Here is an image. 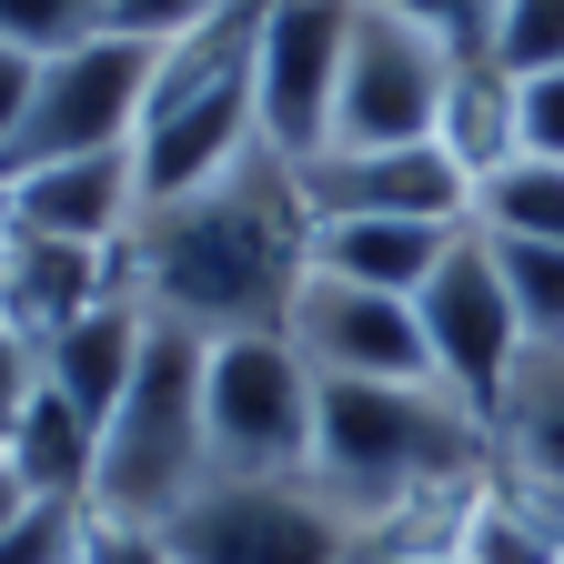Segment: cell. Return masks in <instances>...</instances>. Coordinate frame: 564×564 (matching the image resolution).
I'll return each mask as SVG.
<instances>
[{
  "label": "cell",
  "mask_w": 564,
  "mask_h": 564,
  "mask_svg": "<svg viewBox=\"0 0 564 564\" xmlns=\"http://www.w3.org/2000/svg\"><path fill=\"white\" fill-rule=\"evenodd\" d=\"M313 272V212L293 162L252 152L242 172L202 182L182 202H152L141 232L121 242V282L141 293V313L202 333V343H242V333H282Z\"/></svg>",
  "instance_id": "cell-1"
},
{
  "label": "cell",
  "mask_w": 564,
  "mask_h": 564,
  "mask_svg": "<svg viewBox=\"0 0 564 564\" xmlns=\"http://www.w3.org/2000/svg\"><path fill=\"white\" fill-rule=\"evenodd\" d=\"M252 61H262V0L223 11L212 31H182L162 41L152 61V101H141V212L152 202H182L202 182H223L262 152V111H252Z\"/></svg>",
  "instance_id": "cell-2"
},
{
  "label": "cell",
  "mask_w": 564,
  "mask_h": 564,
  "mask_svg": "<svg viewBox=\"0 0 564 564\" xmlns=\"http://www.w3.org/2000/svg\"><path fill=\"white\" fill-rule=\"evenodd\" d=\"M202 373H212V343L152 323V352L121 393V413L101 423V484H91V514L101 524H141L162 534L192 494L212 484V434H202Z\"/></svg>",
  "instance_id": "cell-3"
},
{
  "label": "cell",
  "mask_w": 564,
  "mask_h": 564,
  "mask_svg": "<svg viewBox=\"0 0 564 564\" xmlns=\"http://www.w3.org/2000/svg\"><path fill=\"white\" fill-rule=\"evenodd\" d=\"M162 564H373V534L313 474H272V484L212 474L162 524Z\"/></svg>",
  "instance_id": "cell-4"
},
{
  "label": "cell",
  "mask_w": 564,
  "mask_h": 564,
  "mask_svg": "<svg viewBox=\"0 0 564 564\" xmlns=\"http://www.w3.org/2000/svg\"><path fill=\"white\" fill-rule=\"evenodd\" d=\"M152 41H82V51H61L41 61V82H31V111L11 131V152H0V182H21V172H51V162H101V152H131L141 141V101H152Z\"/></svg>",
  "instance_id": "cell-5"
},
{
  "label": "cell",
  "mask_w": 564,
  "mask_h": 564,
  "mask_svg": "<svg viewBox=\"0 0 564 564\" xmlns=\"http://www.w3.org/2000/svg\"><path fill=\"white\" fill-rule=\"evenodd\" d=\"M313 373L282 333H242L212 343L202 373V434H212V474L232 484H272V474H313Z\"/></svg>",
  "instance_id": "cell-6"
},
{
  "label": "cell",
  "mask_w": 564,
  "mask_h": 564,
  "mask_svg": "<svg viewBox=\"0 0 564 564\" xmlns=\"http://www.w3.org/2000/svg\"><path fill=\"white\" fill-rule=\"evenodd\" d=\"M454 41L413 31L393 11H352L343 41V91H333V141H434L444 131V91H454ZM323 141V152H333Z\"/></svg>",
  "instance_id": "cell-7"
},
{
  "label": "cell",
  "mask_w": 564,
  "mask_h": 564,
  "mask_svg": "<svg viewBox=\"0 0 564 564\" xmlns=\"http://www.w3.org/2000/svg\"><path fill=\"white\" fill-rule=\"evenodd\" d=\"M303 212L323 223H474V172L444 141H333L303 172Z\"/></svg>",
  "instance_id": "cell-8"
},
{
  "label": "cell",
  "mask_w": 564,
  "mask_h": 564,
  "mask_svg": "<svg viewBox=\"0 0 564 564\" xmlns=\"http://www.w3.org/2000/svg\"><path fill=\"white\" fill-rule=\"evenodd\" d=\"M364 0H262V61H252V111L272 162H313L333 141V91H343V41Z\"/></svg>",
  "instance_id": "cell-9"
},
{
  "label": "cell",
  "mask_w": 564,
  "mask_h": 564,
  "mask_svg": "<svg viewBox=\"0 0 564 564\" xmlns=\"http://www.w3.org/2000/svg\"><path fill=\"white\" fill-rule=\"evenodd\" d=\"M282 343L303 352L313 383H434V352H423L413 303L403 293H364V282H343V272H303L293 313H282Z\"/></svg>",
  "instance_id": "cell-10"
},
{
  "label": "cell",
  "mask_w": 564,
  "mask_h": 564,
  "mask_svg": "<svg viewBox=\"0 0 564 564\" xmlns=\"http://www.w3.org/2000/svg\"><path fill=\"white\" fill-rule=\"evenodd\" d=\"M413 323H423V352H434V383L484 423L494 393H505V373H514V352H524V323H514L505 282H494V252H484L474 232H464L454 262L413 293Z\"/></svg>",
  "instance_id": "cell-11"
},
{
  "label": "cell",
  "mask_w": 564,
  "mask_h": 564,
  "mask_svg": "<svg viewBox=\"0 0 564 564\" xmlns=\"http://www.w3.org/2000/svg\"><path fill=\"white\" fill-rule=\"evenodd\" d=\"M0 223L41 232V242H82V252H121L141 232V162L101 152V162H51L0 182Z\"/></svg>",
  "instance_id": "cell-12"
},
{
  "label": "cell",
  "mask_w": 564,
  "mask_h": 564,
  "mask_svg": "<svg viewBox=\"0 0 564 564\" xmlns=\"http://www.w3.org/2000/svg\"><path fill=\"white\" fill-rule=\"evenodd\" d=\"M141 352H152V313H141V293L121 282V293H101L70 333L41 343V383L82 413V423H111L121 393H131V373H141Z\"/></svg>",
  "instance_id": "cell-13"
},
{
  "label": "cell",
  "mask_w": 564,
  "mask_h": 564,
  "mask_svg": "<svg viewBox=\"0 0 564 564\" xmlns=\"http://www.w3.org/2000/svg\"><path fill=\"white\" fill-rule=\"evenodd\" d=\"M484 444H494V474L505 484L564 505V343H524L514 352L505 393L484 413Z\"/></svg>",
  "instance_id": "cell-14"
},
{
  "label": "cell",
  "mask_w": 564,
  "mask_h": 564,
  "mask_svg": "<svg viewBox=\"0 0 564 564\" xmlns=\"http://www.w3.org/2000/svg\"><path fill=\"white\" fill-rule=\"evenodd\" d=\"M474 232V223H464ZM454 223H323L313 232V272H343V282H364V293H423L444 262H454V242H464Z\"/></svg>",
  "instance_id": "cell-15"
},
{
  "label": "cell",
  "mask_w": 564,
  "mask_h": 564,
  "mask_svg": "<svg viewBox=\"0 0 564 564\" xmlns=\"http://www.w3.org/2000/svg\"><path fill=\"white\" fill-rule=\"evenodd\" d=\"M444 152L484 182V172H505L514 152H524V82H514V70L505 61H494V51H464L454 61V91H444Z\"/></svg>",
  "instance_id": "cell-16"
},
{
  "label": "cell",
  "mask_w": 564,
  "mask_h": 564,
  "mask_svg": "<svg viewBox=\"0 0 564 564\" xmlns=\"http://www.w3.org/2000/svg\"><path fill=\"white\" fill-rule=\"evenodd\" d=\"M11 464H21V484L41 494V505H91V484H101V423H82L41 383L31 413H21V434H11Z\"/></svg>",
  "instance_id": "cell-17"
},
{
  "label": "cell",
  "mask_w": 564,
  "mask_h": 564,
  "mask_svg": "<svg viewBox=\"0 0 564 564\" xmlns=\"http://www.w3.org/2000/svg\"><path fill=\"white\" fill-rule=\"evenodd\" d=\"M474 232H494V242H564V162L514 152L505 172H484L474 182Z\"/></svg>",
  "instance_id": "cell-18"
},
{
  "label": "cell",
  "mask_w": 564,
  "mask_h": 564,
  "mask_svg": "<svg viewBox=\"0 0 564 564\" xmlns=\"http://www.w3.org/2000/svg\"><path fill=\"white\" fill-rule=\"evenodd\" d=\"M474 242L494 252V282H505L524 343H564V242H494V232H474Z\"/></svg>",
  "instance_id": "cell-19"
},
{
  "label": "cell",
  "mask_w": 564,
  "mask_h": 564,
  "mask_svg": "<svg viewBox=\"0 0 564 564\" xmlns=\"http://www.w3.org/2000/svg\"><path fill=\"white\" fill-rule=\"evenodd\" d=\"M111 31V0H0V41L31 51V61H61Z\"/></svg>",
  "instance_id": "cell-20"
},
{
  "label": "cell",
  "mask_w": 564,
  "mask_h": 564,
  "mask_svg": "<svg viewBox=\"0 0 564 564\" xmlns=\"http://www.w3.org/2000/svg\"><path fill=\"white\" fill-rule=\"evenodd\" d=\"M494 61L534 82V70H564V0H505V21H494Z\"/></svg>",
  "instance_id": "cell-21"
},
{
  "label": "cell",
  "mask_w": 564,
  "mask_h": 564,
  "mask_svg": "<svg viewBox=\"0 0 564 564\" xmlns=\"http://www.w3.org/2000/svg\"><path fill=\"white\" fill-rule=\"evenodd\" d=\"M91 554V505H31L0 534V564H82Z\"/></svg>",
  "instance_id": "cell-22"
},
{
  "label": "cell",
  "mask_w": 564,
  "mask_h": 564,
  "mask_svg": "<svg viewBox=\"0 0 564 564\" xmlns=\"http://www.w3.org/2000/svg\"><path fill=\"white\" fill-rule=\"evenodd\" d=\"M373 11L413 21V31H434L454 51H494V21H505V0H373Z\"/></svg>",
  "instance_id": "cell-23"
},
{
  "label": "cell",
  "mask_w": 564,
  "mask_h": 564,
  "mask_svg": "<svg viewBox=\"0 0 564 564\" xmlns=\"http://www.w3.org/2000/svg\"><path fill=\"white\" fill-rule=\"evenodd\" d=\"M223 11H242V0H111V31L121 41H182V31H212Z\"/></svg>",
  "instance_id": "cell-24"
},
{
  "label": "cell",
  "mask_w": 564,
  "mask_h": 564,
  "mask_svg": "<svg viewBox=\"0 0 564 564\" xmlns=\"http://www.w3.org/2000/svg\"><path fill=\"white\" fill-rule=\"evenodd\" d=\"M31 393H41V352L0 323V444L21 434V413H31Z\"/></svg>",
  "instance_id": "cell-25"
},
{
  "label": "cell",
  "mask_w": 564,
  "mask_h": 564,
  "mask_svg": "<svg viewBox=\"0 0 564 564\" xmlns=\"http://www.w3.org/2000/svg\"><path fill=\"white\" fill-rule=\"evenodd\" d=\"M524 152L564 162V70H534L524 82Z\"/></svg>",
  "instance_id": "cell-26"
},
{
  "label": "cell",
  "mask_w": 564,
  "mask_h": 564,
  "mask_svg": "<svg viewBox=\"0 0 564 564\" xmlns=\"http://www.w3.org/2000/svg\"><path fill=\"white\" fill-rule=\"evenodd\" d=\"M31 82H41V61L0 41V152H11V131H21V111H31Z\"/></svg>",
  "instance_id": "cell-27"
},
{
  "label": "cell",
  "mask_w": 564,
  "mask_h": 564,
  "mask_svg": "<svg viewBox=\"0 0 564 564\" xmlns=\"http://www.w3.org/2000/svg\"><path fill=\"white\" fill-rule=\"evenodd\" d=\"M31 505H41V494L21 484V464H11V444H0V534H11V524H21Z\"/></svg>",
  "instance_id": "cell-28"
},
{
  "label": "cell",
  "mask_w": 564,
  "mask_h": 564,
  "mask_svg": "<svg viewBox=\"0 0 564 564\" xmlns=\"http://www.w3.org/2000/svg\"><path fill=\"white\" fill-rule=\"evenodd\" d=\"M403 564H474V554H403Z\"/></svg>",
  "instance_id": "cell-29"
}]
</instances>
